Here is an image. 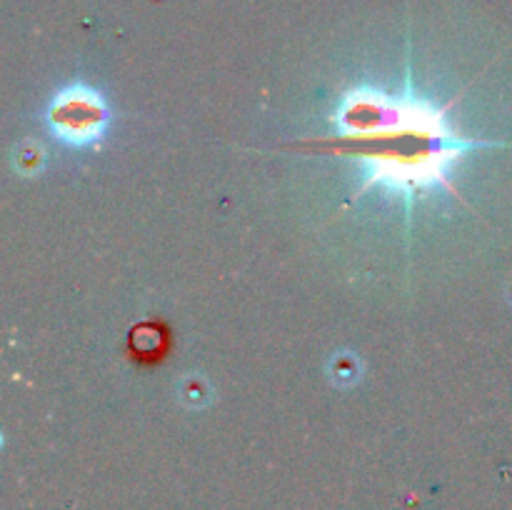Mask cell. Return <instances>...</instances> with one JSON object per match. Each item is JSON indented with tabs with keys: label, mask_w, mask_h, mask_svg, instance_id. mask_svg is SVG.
Here are the masks:
<instances>
[{
	"label": "cell",
	"mask_w": 512,
	"mask_h": 510,
	"mask_svg": "<svg viewBox=\"0 0 512 510\" xmlns=\"http://www.w3.org/2000/svg\"><path fill=\"white\" fill-rule=\"evenodd\" d=\"M48 120L58 138L73 145H88L103 135L108 125V108L95 90L75 85L53 100Z\"/></svg>",
	"instance_id": "obj_1"
}]
</instances>
